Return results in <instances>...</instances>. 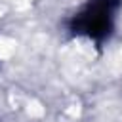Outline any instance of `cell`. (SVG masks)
Wrapping results in <instances>:
<instances>
[{
	"label": "cell",
	"instance_id": "cell-1",
	"mask_svg": "<svg viewBox=\"0 0 122 122\" xmlns=\"http://www.w3.org/2000/svg\"><path fill=\"white\" fill-rule=\"evenodd\" d=\"M111 25V0H93L74 19V29L90 36H103Z\"/></svg>",
	"mask_w": 122,
	"mask_h": 122
}]
</instances>
